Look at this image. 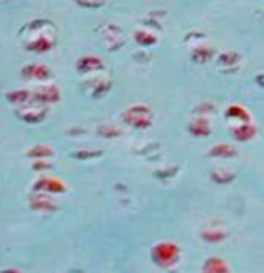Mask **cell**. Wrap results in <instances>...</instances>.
<instances>
[{
  "label": "cell",
  "instance_id": "cell-1",
  "mask_svg": "<svg viewBox=\"0 0 264 273\" xmlns=\"http://www.w3.org/2000/svg\"><path fill=\"white\" fill-rule=\"evenodd\" d=\"M47 25V21H39V30H37V21H32L21 30V39L25 43L26 50L30 52H47L52 49V45L56 43V28L49 26L47 30H43V26Z\"/></svg>",
  "mask_w": 264,
  "mask_h": 273
},
{
  "label": "cell",
  "instance_id": "cell-2",
  "mask_svg": "<svg viewBox=\"0 0 264 273\" xmlns=\"http://www.w3.org/2000/svg\"><path fill=\"white\" fill-rule=\"evenodd\" d=\"M151 257H153L156 266H160V268H171V266L177 264V260L180 257V251L171 242H160V243H156L153 247Z\"/></svg>",
  "mask_w": 264,
  "mask_h": 273
},
{
  "label": "cell",
  "instance_id": "cell-3",
  "mask_svg": "<svg viewBox=\"0 0 264 273\" xmlns=\"http://www.w3.org/2000/svg\"><path fill=\"white\" fill-rule=\"evenodd\" d=\"M45 116H47V108L35 99L30 104H26V106L17 108V117L26 121V123H39V121L45 119Z\"/></svg>",
  "mask_w": 264,
  "mask_h": 273
},
{
  "label": "cell",
  "instance_id": "cell-4",
  "mask_svg": "<svg viewBox=\"0 0 264 273\" xmlns=\"http://www.w3.org/2000/svg\"><path fill=\"white\" fill-rule=\"evenodd\" d=\"M30 207L39 212H52L56 210V205L52 203L51 193H45V191H34L30 195Z\"/></svg>",
  "mask_w": 264,
  "mask_h": 273
},
{
  "label": "cell",
  "instance_id": "cell-5",
  "mask_svg": "<svg viewBox=\"0 0 264 273\" xmlns=\"http://www.w3.org/2000/svg\"><path fill=\"white\" fill-rule=\"evenodd\" d=\"M34 191H45V193H61L65 191V184L58 179L52 177H41L39 181H35Z\"/></svg>",
  "mask_w": 264,
  "mask_h": 273
},
{
  "label": "cell",
  "instance_id": "cell-6",
  "mask_svg": "<svg viewBox=\"0 0 264 273\" xmlns=\"http://www.w3.org/2000/svg\"><path fill=\"white\" fill-rule=\"evenodd\" d=\"M21 75L28 78V80H47L51 78V69L39 63H32V65H26L21 69Z\"/></svg>",
  "mask_w": 264,
  "mask_h": 273
},
{
  "label": "cell",
  "instance_id": "cell-7",
  "mask_svg": "<svg viewBox=\"0 0 264 273\" xmlns=\"http://www.w3.org/2000/svg\"><path fill=\"white\" fill-rule=\"evenodd\" d=\"M8 100L17 108L26 106V104H30L34 100V93L28 90H13L8 93Z\"/></svg>",
  "mask_w": 264,
  "mask_h": 273
},
{
  "label": "cell",
  "instance_id": "cell-8",
  "mask_svg": "<svg viewBox=\"0 0 264 273\" xmlns=\"http://www.w3.org/2000/svg\"><path fill=\"white\" fill-rule=\"evenodd\" d=\"M34 99L41 104H51V102H56L60 99V93H58V88H39V90L34 93Z\"/></svg>",
  "mask_w": 264,
  "mask_h": 273
},
{
  "label": "cell",
  "instance_id": "cell-9",
  "mask_svg": "<svg viewBox=\"0 0 264 273\" xmlns=\"http://www.w3.org/2000/svg\"><path fill=\"white\" fill-rule=\"evenodd\" d=\"M203 273H227V266L220 258H208L205 264Z\"/></svg>",
  "mask_w": 264,
  "mask_h": 273
},
{
  "label": "cell",
  "instance_id": "cell-10",
  "mask_svg": "<svg viewBox=\"0 0 264 273\" xmlns=\"http://www.w3.org/2000/svg\"><path fill=\"white\" fill-rule=\"evenodd\" d=\"M52 154V149L51 147H45V145H37V147H32V149L28 151V156L37 160V158H47Z\"/></svg>",
  "mask_w": 264,
  "mask_h": 273
},
{
  "label": "cell",
  "instance_id": "cell-11",
  "mask_svg": "<svg viewBox=\"0 0 264 273\" xmlns=\"http://www.w3.org/2000/svg\"><path fill=\"white\" fill-rule=\"evenodd\" d=\"M0 273H23V272H19V270H13V268H11V270H2Z\"/></svg>",
  "mask_w": 264,
  "mask_h": 273
}]
</instances>
